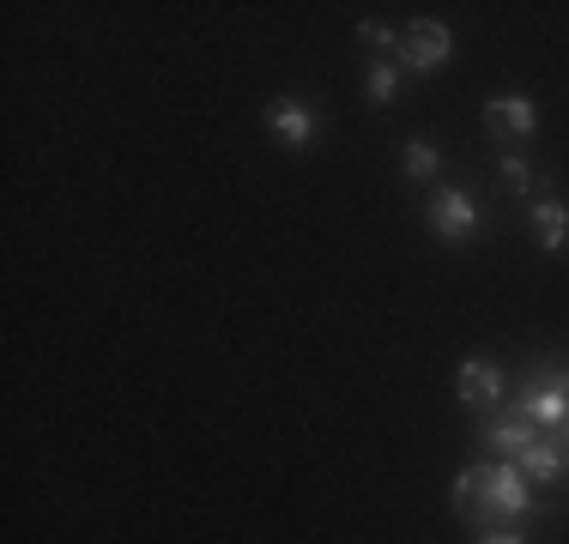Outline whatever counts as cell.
Instances as JSON below:
<instances>
[{
	"mask_svg": "<svg viewBox=\"0 0 569 544\" xmlns=\"http://www.w3.org/2000/svg\"><path fill=\"white\" fill-rule=\"evenodd\" d=\"M267 133L284 140L291 152H303V145L316 140V115H309L297 98H273V103H267Z\"/></svg>",
	"mask_w": 569,
	"mask_h": 544,
	"instance_id": "obj_6",
	"label": "cell"
},
{
	"mask_svg": "<svg viewBox=\"0 0 569 544\" xmlns=\"http://www.w3.org/2000/svg\"><path fill=\"white\" fill-rule=\"evenodd\" d=\"M485 442H491V447H497V454H509V460H521V454H527V447H533V442H539V430H533V424H527V417H521V412H503V417H491V424H485Z\"/></svg>",
	"mask_w": 569,
	"mask_h": 544,
	"instance_id": "obj_8",
	"label": "cell"
},
{
	"mask_svg": "<svg viewBox=\"0 0 569 544\" xmlns=\"http://www.w3.org/2000/svg\"><path fill=\"white\" fill-rule=\"evenodd\" d=\"M358 37H363L370 49H400V37L388 31V24H358Z\"/></svg>",
	"mask_w": 569,
	"mask_h": 544,
	"instance_id": "obj_15",
	"label": "cell"
},
{
	"mask_svg": "<svg viewBox=\"0 0 569 544\" xmlns=\"http://www.w3.org/2000/svg\"><path fill=\"white\" fill-rule=\"evenodd\" d=\"M485 128L497 133V140H533V128H539V109L527 103V98H491L485 103Z\"/></svg>",
	"mask_w": 569,
	"mask_h": 544,
	"instance_id": "obj_5",
	"label": "cell"
},
{
	"mask_svg": "<svg viewBox=\"0 0 569 544\" xmlns=\"http://www.w3.org/2000/svg\"><path fill=\"white\" fill-rule=\"evenodd\" d=\"M521 472H527L533 484H558L563 472H569V454H563L558 442H551V435H539V442L521 454Z\"/></svg>",
	"mask_w": 569,
	"mask_h": 544,
	"instance_id": "obj_10",
	"label": "cell"
},
{
	"mask_svg": "<svg viewBox=\"0 0 569 544\" xmlns=\"http://www.w3.org/2000/svg\"><path fill=\"white\" fill-rule=\"evenodd\" d=\"M503 182L515 188V194H533V170H527L521 152H503Z\"/></svg>",
	"mask_w": 569,
	"mask_h": 544,
	"instance_id": "obj_14",
	"label": "cell"
},
{
	"mask_svg": "<svg viewBox=\"0 0 569 544\" xmlns=\"http://www.w3.org/2000/svg\"><path fill=\"white\" fill-rule=\"evenodd\" d=\"M395 61H406L412 73H437V67L449 61V31H442V24H430V19H418L412 31L400 37Z\"/></svg>",
	"mask_w": 569,
	"mask_h": 544,
	"instance_id": "obj_4",
	"label": "cell"
},
{
	"mask_svg": "<svg viewBox=\"0 0 569 544\" xmlns=\"http://www.w3.org/2000/svg\"><path fill=\"white\" fill-rule=\"evenodd\" d=\"M442 170V152L430 140H412L406 145V175H412V182H430V175Z\"/></svg>",
	"mask_w": 569,
	"mask_h": 544,
	"instance_id": "obj_12",
	"label": "cell"
},
{
	"mask_svg": "<svg viewBox=\"0 0 569 544\" xmlns=\"http://www.w3.org/2000/svg\"><path fill=\"white\" fill-rule=\"evenodd\" d=\"M533 478L521 472V460H503V466H485V496H479V521H527L539 508Z\"/></svg>",
	"mask_w": 569,
	"mask_h": 544,
	"instance_id": "obj_1",
	"label": "cell"
},
{
	"mask_svg": "<svg viewBox=\"0 0 569 544\" xmlns=\"http://www.w3.org/2000/svg\"><path fill=\"white\" fill-rule=\"evenodd\" d=\"M430 230H437L442 242H467V236H479V206H472V194H460V188H442L437 200H430Z\"/></svg>",
	"mask_w": 569,
	"mask_h": 544,
	"instance_id": "obj_3",
	"label": "cell"
},
{
	"mask_svg": "<svg viewBox=\"0 0 569 544\" xmlns=\"http://www.w3.org/2000/svg\"><path fill=\"white\" fill-rule=\"evenodd\" d=\"M515 412H521L533 430H569V363H551V370H539V375L521 387Z\"/></svg>",
	"mask_w": 569,
	"mask_h": 544,
	"instance_id": "obj_2",
	"label": "cell"
},
{
	"mask_svg": "<svg viewBox=\"0 0 569 544\" xmlns=\"http://www.w3.org/2000/svg\"><path fill=\"white\" fill-rule=\"evenodd\" d=\"M363 91H370V103H395V91H400L395 61H376V67H370V79H363Z\"/></svg>",
	"mask_w": 569,
	"mask_h": 544,
	"instance_id": "obj_13",
	"label": "cell"
},
{
	"mask_svg": "<svg viewBox=\"0 0 569 544\" xmlns=\"http://www.w3.org/2000/svg\"><path fill=\"white\" fill-rule=\"evenodd\" d=\"M479 496H485V466L455 472V514H460V521L479 526Z\"/></svg>",
	"mask_w": 569,
	"mask_h": 544,
	"instance_id": "obj_11",
	"label": "cell"
},
{
	"mask_svg": "<svg viewBox=\"0 0 569 544\" xmlns=\"http://www.w3.org/2000/svg\"><path fill=\"white\" fill-rule=\"evenodd\" d=\"M460 400H467L472 412H491V405L503 400V375H497L491 363H460Z\"/></svg>",
	"mask_w": 569,
	"mask_h": 544,
	"instance_id": "obj_9",
	"label": "cell"
},
{
	"mask_svg": "<svg viewBox=\"0 0 569 544\" xmlns=\"http://www.w3.org/2000/svg\"><path fill=\"white\" fill-rule=\"evenodd\" d=\"M472 544H527V538H521V533H479Z\"/></svg>",
	"mask_w": 569,
	"mask_h": 544,
	"instance_id": "obj_16",
	"label": "cell"
},
{
	"mask_svg": "<svg viewBox=\"0 0 569 544\" xmlns=\"http://www.w3.org/2000/svg\"><path fill=\"white\" fill-rule=\"evenodd\" d=\"M527 212H533L539 249H546V254H558L563 242H569V206H563L558 194H533V206H527Z\"/></svg>",
	"mask_w": 569,
	"mask_h": 544,
	"instance_id": "obj_7",
	"label": "cell"
}]
</instances>
